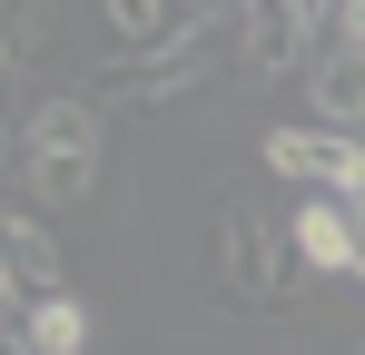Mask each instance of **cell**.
I'll use <instances>...</instances> for the list:
<instances>
[{
	"instance_id": "1",
	"label": "cell",
	"mask_w": 365,
	"mask_h": 355,
	"mask_svg": "<svg viewBox=\"0 0 365 355\" xmlns=\"http://www.w3.org/2000/svg\"><path fill=\"white\" fill-rule=\"evenodd\" d=\"M207 306H227V316H257V326H277V316H297V237L267 227L257 207H217V227H207Z\"/></svg>"
},
{
	"instance_id": "2",
	"label": "cell",
	"mask_w": 365,
	"mask_h": 355,
	"mask_svg": "<svg viewBox=\"0 0 365 355\" xmlns=\"http://www.w3.org/2000/svg\"><path fill=\"white\" fill-rule=\"evenodd\" d=\"M10 158H20V187L40 207H79L99 187V158H109V109L89 89H60V99H40L20 118V148Z\"/></svg>"
},
{
	"instance_id": "3",
	"label": "cell",
	"mask_w": 365,
	"mask_h": 355,
	"mask_svg": "<svg viewBox=\"0 0 365 355\" xmlns=\"http://www.w3.org/2000/svg\"><path fill=\"white\" fill-rule=\"evenodd\" d=\"M217 50L237 59V10H217V20H197V30H178V40H158V50H138V59H109L89 99L99 109H168V99H187L217 69Z\"/></svg>"
},
{
	"instance_id": "4",
	"label": "cell",
	"mask_w": 365,
	"mask_h": 355,
	"mask_svg": "<svg viewBox=\"0 0 365 355\" xmlns=\"http://www.w3.org/2000/svg\"><path fill=\"white\" fill-rule=\"evenodd\" d=\"M267 168L297 197H346L365 217V138H346V128H267Z\"/></svg>"
},
{
	"instance_id": "5",
	"label": "cell",
	"mask_w": 365,
	"mask_h": 355,
	"mask_svg": "<svg viewBox=\"0 0 365 355\" xmlns=\"http://www.w3.org/2000/svg\"><path fill=\"white\" fill-rule=\"evenodd\" d=\"M60 287H69L60 237L40 227V207H10V217H0V306H10V316H30L40 296H60Z\"/></svg>"
},
{
	"instance_id": "6",
	"label": "cell",
	"mask_w": 365,
	"mask_h": 355,
	"mask_svg": "<svg viewBox=\"0 0 365 355\" xmlns=\"http://www.w3.org/2000/svg\"><path fill=\"white\" fill-rule=\"evenodd\" d=\"M287 237H297L306 277H356L365 287V217L346 197H297V207H287Z\"/></svg>"
},
{
	"instance_id": "7",
	"label": "cell",
	"mask_w": 365,
	"mask_h": 355,
	"mask_svg": "<svg viewBox=\"0 0 365 355\" xmlns=\"http://www.w3.org/2000/svg\"><path fill=\"white\" fill-rule=\"evenodd\" d=\"M306 30H316V20H306L297 0H237V79L247 89L287 79V69L306 59Z\"/></svg>"
},
{
	"instance_id": "8",
	"label": "cell",
	"mask_w": 365,
	"mask_h": 355,
	"mask_svg": "<svg viewBox=\"0 0 365 355\" xmlns=\"http://www.w3.org/2000/svg\"><path fill=\"white\" fill-rule=\"evenodd\" d=\"M306 109H316V128H346V138H365V40L316 50V69H306Z\"/></svg>"
},
{
	"instance_id": "9",
	"label": "cell",
	"mask_w": 365,
	"mask_h": 355,
	"mask_svg": "<svg viewBox=\"0 0 365 355\" xmlns=\"http://www.w3.org/2000/svg\"><path fill=\"white\" fill-rule=\"evenodd\" d=\"M99 20H109V40H119V59L158 50V40H178V30H197V20H217L207 0H99Z\"/></svg>"
},
{
	"instance_id": "10",
	"label": "cell",
	"mask_w": 365,
	"mask_h": 355,
	"mask_svg": "<svg viewBox=\"0 0 365 355\" xmlns=\"http://www.w3.org/2000/svg\"><path fill=\"white\" fill-rule=\"evenodd\" d=\"M89 336H99V326H89V306H79V296H40V306H30V316H10V346L20 355H89Z\"/></svg>"
},
{
	"instance_id": "11",
	"label": "cell",
	"mask_w": 365,
	"mask_h": 355,
	"mask_svg": "<svg viewBox=\"0 0 365 355\" xmlns=\"http://www.w3.org/2000/svg\"><path fill=\"white\" fill-rule=\"evenodd\" d=\"M336 30H346V40H365V0H346V10H336Z\"/></svg>"
},
{
	"instance_id": "12",
	"label": "cell",
	"mask_w": 365,
	"mask_h": 355,
	"mask_svg": "<svg viewBox=\"0 0 365 355\" xmlns=\"http://www.w3.org/2000/svg\"><path fill=\"white\" fill-rule=\"evenodd\" d=\"M297 10H306V20H326V10H346V0H297Z\"/></svg>"
},
{
	"instance_id": "13",
	"label": "cell",
	"mask_w": 365,
	"mask_h": 355,
	"mask_svg": "<svg viewBox=\"0 0 365 355\" xmlns=\"http://www.w3.org/2000/svg\"><path fill=\"white\" fill-rule=\"evenodd\" d=\"M10 355H20V346H10Z\"/></svg>"
},
{
	"instance_id": "14",
	"label": "cell",
	"mask_w": 365,
	"mask_h": 355,
	"mask_svg": "<svg viewBox=\"0 0 365 355\" xmlns=\"http://www.w3.org/2000/svg\"><path fill=\"white\" fill-rule=\"evenodd\" d=\"M356 355H365V346H356Z\"/></svg>"
}]
</instances>
